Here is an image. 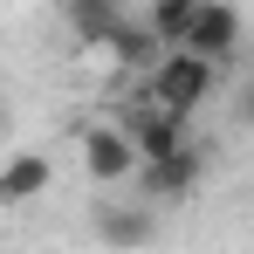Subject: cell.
Segmentation results:
<instances>
[{"label":"cell","instance_id":"3","mask_svg":"<svg viewBox=\"0 0 254 254\" xmlns=\"http://www.w3.org/2000/svg\"><path fill=\"white\" fill-rule=\"evenodd\" d=\"M186 48L227 62V55L241 48V7H234V0H199V7H192V28H186Z\"/></svg>","mask_w":254,"mask_h":254},{"label":"cell","instance_id":"5","mask_svg":"<svg viewBox=\"0 0 254 254\" xmlns=\"http://www.w3.org/2000/svg\"><path fill=\"white\" fill-rule=\"evenodd\" d=\"M55 186V158L48 151H14L0 165V206H28V199H48Z\"/></svg>","mask_w":254,"mask_h":254},{"label":"cell","instance_id":"6","mask_svg":"<svg viewBox=\"0 0 254 254\" xmlns=\"http://www.w3.org/2000/svg\"><path fill=\"white\" fill-rule=\"evenodd\" d=\"M130 144H137V158H165V151L186 144V117L144 96V103H137V117H130Z\"/></svg>","mask_w":254,"mask_h":254},{"label":"cell","instance_id":"1","mask_svg":"<svg viewBox=\"0 0 254 254\" xmlns=\"http://www.w3.org/2000/svg\"><path fill=\"white\" fill-rule=\"evenodd\" d=\"M213 89H220V62L199 55V48H186V42H172L165 55L144 69V96L165 103V110H179V117H192Z\"/></svg>","mask_w":254,"mask_h":254},{"label":"cell","instance_id":"4","mask_svg":"<svg viewBox=\"0 0 254 254\" xmlns=\"http://www.w3.org/2000/svg\"><path fill=\"white\" fill-rule=\"evenodd\" d=\"M199 172H206V158H199L192 144H179L165 158H144L137 179H144V199H186V192L199 186Z\"/></svg>","mask_w":254,"mask_h":254},{"label":"cell","instance_id":"7","mask_svg":"<svg viewBox=\"0 0 254 254\" xmlns=\"http://www.w3.org/2000/svg\"><path fill=\"white\" fill-rule=\"evenodd\" d=\"M62 21H69V35L83 48H96L117 21H124V0H62Z\"/></svg>","mask_w":254,"mask_h":254},{"label":"cell","instance_id":"10","mask_svg":"<svg viewBox=\"0 0 254 254\" xmlns=\"http://www.w3.org/2000/svg\"><path fill=\"white\" fill-rule=\"evenodd\" d=\"M241 117H248V130H254V83H248V96H241Z\"/></svg>","mask_w":254,"mask_h":254},{"label":"cell","instance_id":"8","mask_svg":"<svg viewBox=\"0 0 254 254\" xmlns=\"http://www.w3.org/2000/svg\"><path fill=\"white\" fill-rule=\"evenodd\" d=\"M96 234H103V241H117V248H137V241H151V220H144V213L103 206V213H96Z\"/></svg>","mask_w":254,"mask_h":254},{"label":"cell","instance_id":"2","mask_svg":"<svg viewBox=\"0 0 254 254\" xmlns=\"http://www.w3.org/2000/svg\"><path fill=\"white\" fill-rule=\"evenodd\" d=\"M137 144H130V124H89L83 130V172L96 179V186H124V179H137Z\"/></svg>","mask_w":254,"mask_h":254},{"label":"cell","instance_id":"9","mask_svg":"<svg viewBox=\"0 0 254 254\" xmlns=\"http://www.w3.org/2000/svg\"><path fill=\"white\" fill-rule=\"evenodd\" d=\"M192 7H199V0H151V14H144V21H151V28H158V42H186V28H192Z\"/></svg>","mask_w":254,"mask_h":254}]
</instances>
